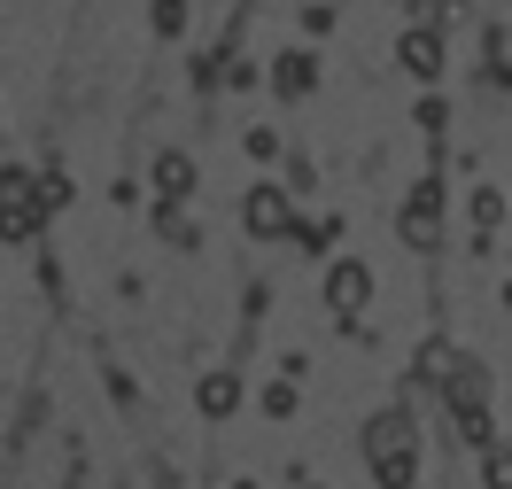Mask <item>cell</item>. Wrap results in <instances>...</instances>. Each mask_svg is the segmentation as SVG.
I'll use <instances>...</instances> for the list:
<instances>
[{
  "instance_id": "cell-1",
  "label": "cell",
  "mask_w": 512,
  "mask_h": 489,
  "mask_svg": "<svg viewBox=\"0 0 512 489\" xmlns=\"http://www.w3.org/2000/svg\"><path fill=\"white\" fill-rule=\"evenodd\" d=\"M365 451H373V482L381 489H412L419 451H412V420L404 412H381V420L365 427Z\"/></svg>"
},
{
  "instance_id": "cell-2",
  "label": "cell",
  "mask_w": 512,
  "mask_h": 489,
  "mask_svg": "<svg viewBox=\"0 0 512 489\" xmlns=\"http://www.w3.org/2000/svg\"><path fill=\"white\" fill-rule=\"evenodd\" d=\"M241 226H249L256 241H288V233H295V210H288L280 187H249V195H241Z\"/></svg>"
},
{
  "instance_id": "cell-3",
  "label": "cell",
  "mask_w": 512,
  "mask_h": 489,
  "mask_svg": "<svg viewBox=\"0 0 512 489\" xmlns=\"http://www.w3.org/2000/svg\"><path fill=\"white\" fill-rule=\"evenodd\" d=\"M365 303H373V272H365L357 257H342L334 272H326V311H334V319L350 326L357 311H365Z\"/></svg>"
},
{
  "instance_id": "cell-4",
  "label": "cell",
  "mask_w": 512,
  "mask_h": 489,
  "mask_svg": "<svg viewBox=\"0 0 512 489\" xmlns=\"http://www.w3.org/2000/svg\"><path fill=\"white\" fill-rule=\"evenodd\" d=\"M194 404H202V420H233L241 381H233V373H202V381H194Z\"/></svg>"
},
{
  "instance_id": "cell-5",
  "label": "cell",
  "mask_w": 512,
  "mask_h": 489,
  "mask_svg": "<svg viewBox=\"0 0 512 489\" xmlns=\"http://www.w3.org/2000/svg\"><path fill=\"white\" fill-rule=\"evenodd\" d=\"M156 195L163 202H187L194 195V163L179 156V148H163V156H156Z\"/></svg>"
},
{
  "instance_id": "cell-6",
  "label": "cell",
  "mask_w": 512,
  "mask_h": 489,
  "mask_svg": "<svg viewBox=\"0 0 512 489\" xmlns=\"http://www.w3.org/2000/svg\"><path fill=\"white\" fill-rule=\"evenodd\" d=\"M396 55H404V70L435 78V70H443V32H404V47H396Z\"/></svg>"
},
{
  "instance_id": "cell-7",
  "label": "cell",
  "mask_w": 512,
  "mask_h": 489,
  "mask_svg": "<svg viewBox=\"0 0 512 489\" xmlns=\"http://www.w3.org/2000/svg\"><path fill=\"white\" fill-rule=\"evenodd\" d=\"M156 226H163V241H171V249H194V226L179 218V202H163V210H156Z\"/></svg>"
},
{
  "instance_id": "cell-8",
  "label": "cell",
  "mask_w": 512,
  "mask_h": 489,
  "mask_svg": "<svg viewBox=\"0 0 512 489\" xmlns=\"http://www.w3.org/2000/svg\"><path fill=\"white\" fill-rule=\"evenodd\" d=\"M264 420H295V389H288V381L264 389Z\"/></svg>"
},
{
  "instance_id": "cell-9",
  "label": "cell",
  "mask_w": 512,
  "mask_h": 489,
  "mask_svg": "<svg viewBox=\"0 0 512 489\" xmlns=\"http://www.w3.org/2000/svg\"><path fill=\"white\" fill-rule=\"evenodd\" d=\"M303 86H311V55H288L280 63V94H303Z\"/></svg>"
},
{
  "instance_id": "cell-10",
  "label": "cell",
  "mask_w": 512,
  "mask_h": 489,
  "mask_svg": "<svg viewBox=\"0 0 512 489\" xmlns=\"http://www.w3.org/2000/svg\"><path fill=\"white\" fill-rule=\"evenodd\" d=\"M489 489H512V451H489Z\"/></svg>"
},
{
  "instance_id": "cell-11",
  "label": "cell",
  "mask_w": 512,
  "mask_h": 489,
  "mask_svg": "<svg viewBox=\"0 0 512 489\" xmlns=\"http://www.w3.org/2000/svg\"><path fill=\"white\" fill-rule=\"evenodd\" d=\"M311 489H326V482H311Z\"/></svg>"
}]
</instances>
